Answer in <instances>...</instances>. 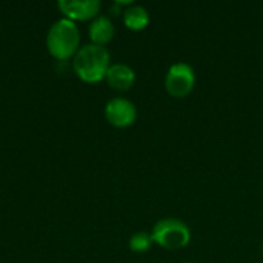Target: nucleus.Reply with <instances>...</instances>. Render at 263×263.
I'll use <instances>...</instances> for the list:
<instances>
[{
    "label": "nucleus",
    "instance_id": "nucleus-7",
    "mask_svg": "<svg viewBox=\"0 0 263 263\" xmlns=\"http://www.w3.org/2000/svg\"><path fill=\"white\" fill-rule=\"evenodd\" d=\"M105 80L116 91H128L136 82V72L125 63H114L109 66Z\"/></svg>",
    "mask_w": 263,
    "mask_h": 263
},
{
    "label": "nucleus",
    "instance_id": "nucleus-10",
    "mask_svg": "<svg viewBox=\"0 0 263 263\" xmlns=\"http://www.w3.org/2000/svg\"><path fill=\"white\" fill-rule=\"evenodd\" d=\"M153 237H151V233H145V231H139V233H134L129 239V250L134 251V253H146L151 245H153Z\"/></svg>",
    "mask_w": 263,
    "mask_h": 263
},
{
    "label": "nucleus",
    "instance_id": "nucleus-4",
    "mask_svg": "<svg viewBox=\"0 0 263 263\" xmlns=\"http://www.w3.org/2000/svg\"><path fill=\"white\" fill-rule=\"evenodd\" d=\"M196 85L194 68L185 62L173 63L165 76V89L176 99L186 97Z\"/></svg>",
    "mask_w": 263,
    "mask_h": 263
},
{
    "label": "nucleus",
    "instance_id": "nucleus-3",
    "mask_svg": "<svg viewBox=\"0 0 263 263\" xmlns=\"http://www.w3.org/2000/svg\"><path fill=\"white\" fill-rule=\"evenodd\" d=\"M151 237L154 243L165 250H182L191 242V230L180 219L165 217L154 225Z\"/></svg>",
    "mask_w": 263,
    "mask_h": 263
},
{
    "label": "nucleus",
    "instance_id": "nucleus-5",
    "mask_svg": "<svg viewBox=\"0 0 263 263\" xmlns=\"http://www.w3.org/2000/svg\"><path fill=\"white\" fill-rule=\"evenodd\" d=\"M105 117L116 128H128L137 119V108L129 99L114 97L105 106Z\"/></svg>",
    "mask_w": 263,
    "mask_h": 263
},
{
    "label": "nucleus",
    "instance_id": "nucleus-2",
    "mask_svg": "<svg viewBox=\"0 0 263 263\" xmlns=\"http://www.w3.org/2000/svg\"><path fill=\"white\" fill-rule=\"evenodd\" d=\"M80 45V32L76 22L69 18L57 20L48 31L46 48L49 54L59 62L69 60L77 54Z\"/></svg>",
    "mask_w": 263,
    "mask_h": 263
},
{
    "label": "nucleus",
    "instance_id": "nucleus-6",
    "mask_svg": "<svg viewBox=\"0 0 263 263\" xmlns=\"http://www.w3.org/2000/svg\"><path fill=\"white\" fill-rule=\"evenodd\" d=\"M57 6L63 12L65 18L72 22H85L99 17L102 5L99 0H60Z\"/></svg>",
    "mask_w": 263,
    "mask_h": 263
},
{
    "label": "nucleus",
    "instance_id": "nucleus-8",
    "mask_svg": "<svg viewBox=\"0 0 263 263\" xmlns=\"http://www.w3.org/2000/svg\"><path fill=\"white\" fill-rule=\"evenodd\" d=\"M89 39H91V43L94 45H100V46H105L106 43H109L114 37V25H112V20L106 15H99L96 17L91 25H89Z\"/></svg>",
    "mask_w": 263,
    "mask_h": 263
},
{
    "label": "nucleus",
    "instance_id": "nucleus-11",
    "mask_svg": "<svg viewBox=\"0 0 263 263\" xmlns=\"http://www.w3.org/2000/svg\"><path fill=\"white\" fill-rule=\"evenodd\" d=\"M262 253H263V247H262Z\"/></svg>",
    "mask_w": 263,
    "mask_h": 263
},
{
    "label": "nucleus",
    "instance_id": "nucleus-1",
    "mask_svg": "<svg viewBox=\"0 0 263 263\" xmlns=\"http://www.w3.org/2000/svg\"><path fill=\"white\" fill-rule=\"evenodd\" d=\"M111 55L105 46L88 43L82 46L72 60V69L85 83H97L106 77Z\"/></svg>",
    "mask_w": 263,
    "mask_h": 263
},
{
    "label": "nucleus",
    "instance_id": "nucleus-9",
    "mask_svg": "<svg viewBox=\"0 0 263 263\" xmlns=\"http://www.w3.org/2000/svg\"><path fill=\"white\" fill-rule=\"evenodd\" d=\"M123 23L131 31H142L149 23V12L145 6L131 3L123 11Z\"/></svg>",
    "mask_w": 263,
    "mask_h": 263
}]
</instances>
